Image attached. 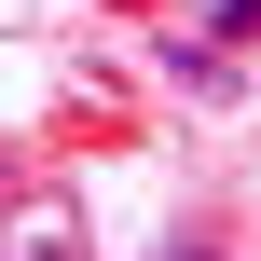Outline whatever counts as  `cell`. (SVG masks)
Segmentation results:
<instances>
[{"mask_svg":"<svg viewBox=\"0 0 261 261\" xmlns=\"http://www.w3.org/2000/svg\"><path fill=\"white\" fill-rule=\"evenodd\" d=\"M165 261H220V248H206V234H193V248H165Z\"/></svg>","mask_w":261,"mask_h":261,"instance_id":"7a4b0ae2","label":"cell"},{"mask_svg":"<svg viewBox=\"0 0 261 261\" xmlns=\"http://www.w3.org/2000/svg\"><path fill=\"white\" fill-rule=\"evenodd\" d=\"M220 41H261V0H220Z\"/></svg>","mask_w":261,"mask_h":261,"instance_id":"6da1fadb","label":"cell"}]
</instances>
